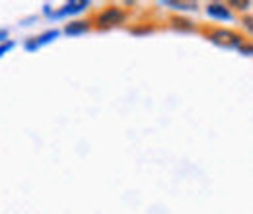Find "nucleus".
<instances>
[{"mask_svg": "<svg viewBox=\"0 0 253 214\" xmlns=\"http://www.w3.org/2000/svg\"><path fill=\"white\" fill-rule=\"evenodd\" d=\"M209 39L218 45L222 49H240L246 41L244 37L234 30H228V28H214V30L209 31Z\"/></svg>", "mask_w": 253, "mask_h": 214, "instance_id": "obj_2", "label": "nucleus"}, {"mask_svg": "<svg viewBox=\"0 0 253 214\" xmlns=\"http://www.w3.org/2000/svg\"><path fill=\"white\" fill-rule=\"evenodd\" d=\"M88 6H90L88 0H72V2H66L63 8H61L59 12H55L53 16H55V18H61V16H68V14H78V12L86 10Z\"/></svg>", "mask_w": 253, "mask_h": 214, "instance_id": "obj_5", "label": "nucleus"}, {"mask_svg": "<svg viewBox=\"0 0 253 214\" xmlns=\"http://www.w3.org/2000/svg\"><path fill=\"white\" fill-rule=\"evenodd\" d=\"M95 28L97 30H113V28H119L126 22V12L119 6H107L103 8L101 12H97L94 18Z\"/></svg>", "mask_w": 253, "mask_h": 214, "instance_id": "obj_1", "label": "nucleus"}, {"mask_svg": "<svg viewBox=\"0 0 253 214\" xmlns=\"http://www.w3.org/2000/svg\"><path fill=\"white\" fill-rule=\"evenodd\" d=\"M154 28H130V33H148L152 31Z\"/></svg>", "mask_w": 253, "mask_h": 214, "instance_id": "obj_12", "label": "nucleus"}, {"mask_svg": "<svg viewBox=\"0 0 253 214\" xmlns=\"http://www.w3.org/2000/svg\"><path fill=\"white\" fill-rule=\"evenodd\" d=\"M242 24H244V28L248 30V33L253 35V16H246V18L242 20Z\"/></svg>", "mask_w": 253, "mask_h": 214, "instance_id": "obj_10", "label": "nucleus"}, {"mask_svg": "<svg viewBox=\"0 0 253 214\" xmlns=\"http://www.w3.org/2000/svg\"><path fill=\"white\" fill-rule=\"evenodd\" d=\"M90 30H92L90 20H74V22H68V24L64 26V33L70 35V37L82 35V33H86V31H90Z\"/></svg>", "mask_w": 253, "mask_h": 214, "instance_id": "obj_6", "label": "nucleus"}, {"mask_svg": "<svg viewBox=\"0 0 253 214\" xmlns=\"http://www.w3.org/2000/svg\"><path fill=\"white\" fill-rule=\"evenodd\" d=\"M164 4L177 10H197V2H164Z\"/></svg>", "mask_w": 253, "mask_h": 214, "instance_id": "obj_9", "label": "nucleus"}, {"mask_svg": "<svg viewBox=\"0 0 253 214\" xmlns=\"http://www.w3.org/2000/svg\"><path fill=\"white\" fill-rule=\"evenodd\" d=\"M6 37H8V31H6V30H0V41H4Z\"/></svg>", "mask_w": 253, "mask_h": 214, "instance_id": "obj_13", "label": "nucleus"}, {"mask_svg": "<svg viewBox=\"0 0 253 214\" xmlns=\"http://www.w3.org/2000/svg\"><path fill=\"white\" fill-rule=\"evenodd\" d=\"M207 14L212 16L214 20H230L232 18V12H230L228 4H224V2H209Z\"/></svg>", "mask_w": 253, "mask_h": 214, "instance_id": "obj_4", "label": "nucleus"}, {"mask_svg": "<svg viewBox=\"0 0 253 214\" xmlns=\"http://www.w3.org/2000/svg\"><path fill=\"white\" fill-rule=\"evenodd\" d=\"M57 37H59V31L57 30L45 31V33H41L39 37H32V39H28V41H26V49H28V51H35V49H39V47H43V45H47V43L55 41Z\"/></svg>", "mask_w": 253, "mask_h": 214, "instance_id": "obj_3", "label": "nucleus"}, {"mask_svg": "<svg viewBox=\"0 0 253 214\" xmlns=\"http://www.w3.org/2000/svg\"><path fill=\"white\" fill-rule=\"evenodd\" d=\"M169 26L175 28V30H179V31L195 30V24L191 22L189 18H181V16H173V18H169Z\"/></svg>", "mask_w": 253, "mask_h": 214, "instance_id": "obj_7", "label": "nucleus"}, {"mask_svg": "<svg viewBox=\"0 0 253 214\" xmlns=\"http://www.w3.org/2000/svg\"><path fill=\"white\" fill-rule=\"evenodd\" d=\"M240 51H242V55H250V57H253V43H244L242 47H240Z\"/></svg>", "mask_w": 253, "mask_h": 214, "instance_id": "obj_11", "label": "nucleus"}, {"mask_svg": "<svg viewBox=\"0 0 253 214\" xmlns=\"http://www.w3.org/2000/svg\"><path fill=\"white\" fill-rule=\"evenodd\" d=\"M226 4H228V8H234V10H240V12H246L252 6L250 0H228Z\"/></svg>", "mask_w": 253, "mask_h": 214, "instance_id": "obj_8", "label": "nucleus"}]
</instances>
